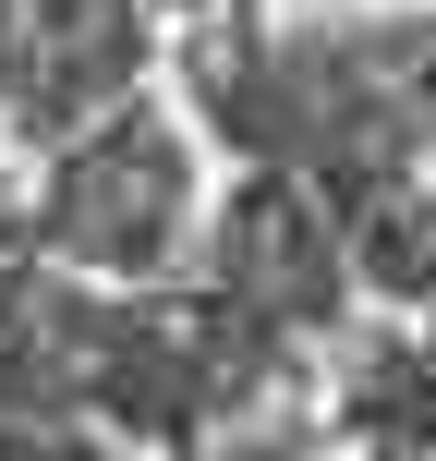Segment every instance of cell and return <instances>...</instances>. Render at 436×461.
Segmentation results:
<instances>
[{"instance_id": "obj_1", "label": "cell", "mask_w": 436, "mask_h": 461, "mask_svg": "<svg viewBox=\"0 0 436 461\" xmlns=\"http://www.w3.org/2000/svg\"><path fill=\"white\" fill-rule=\"evenodd\" d=\"M207 230V146L170 97H121V110L73 122L37 146V255L110 292H158Z\"/></svg>"}, {"instance_id": "obj_2", "label": "cell", "mask_w": 436, "mask_h": 461, "mask_svg": "<svg viewBox=\"0 0 436 461\" xmlns=\"http://www.w3.org/2000/svg\"><path fill=\"white\" fill-rule=\"evenodd\" d=\"M158 73V0H0V134L61 146Z\"/></svg>"}, {"instance_id": "obj_3", "label": "cell", "mask_w": 436, "mask_h": 461, "mask_svg": "<svg viewBox=\"0 0 436 461\" xmlns=\"http://www.w3.org/2000/svg\"><path fill=\"white\" fill-rule=\"evenodd\" d=\"M37 255V170H24V146L0 134V279Z\"/></svg>"}]
</instances>
